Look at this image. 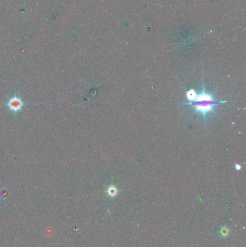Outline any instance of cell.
I'll list each match as a JSON object with an SVG mask.
<instances>
[{"mask_svg":"<svg viewBox=\"0 0 246 247\" xmlns=\"http://www.w3.org/2000/svg\"><path fill=\"white\" fill-rule=\"evenodd\" d=\"M10 107L13 110H17L19 109L21 106V103L20 102L19 100H11L10 102Z\"/></svg>","mask_w":246,"mask_h":247,"instance_id":"3","label":"cell"},{"mask_svg":"<svg viewBox=\"0 0 246 247\" xmlns=\"http://www.w3.org/2000/svg\"><path fill=\"white\" fill-rule=\"evenodd\" d=\"M196 96H197V93H196V90L194 89L189 90H188L186 92V98L189 100V103H191V102L194 101L196 99Z\"/></svg>","mask_w":246,"mask_h":247,"instance_id":"2","label":"cell"},{"mask_svg":"<svg viewBox=\"0 0 246 247\" xmlns=\"http://www.w3.org/2000/svg\"><path fill=\"white\" fill-rule=\"evenodd\" d=\"M226 101L223 100H214L210 93H207L205 91L204 84L203 83V88H202V93L201 94H197L196 97V99L191 103H182V105H187L190 106L192 108H194L196 112L201 113L204 116V120L205 127H206V117L207 114L211 112L214 113V107L216 105H218L220 103H225Z\"/></svg>","mask_w":246,"mask_h":247,"instance_id":"1","label":"cell"},{"mask_svg":"<svg viewBox=\"0 0 246 247\" xmlns=\"http://www.w3.org/2000/svg\"><path fill=\"white\" fill-rule=\"evenodd\" d=\"M235 169L238 170V171H239V170L241 169V166H240V165L236 164V165H235Z\"/></svg>","mask_w":246,"mask_h":247,"instance_id":"5","label":"cell"},{"mask_svg":"<svg viewBox=\"0 0 246 247\" xmlns=\"http://www.w3.org/2000/svg\"><path fill=\"white\" fill-rule=\"evenodd\" d=\"M107 194L111 196V197H114L117 194V189L114 186H111L107 189Z\"/></svg>","mask_w":246,"mask_h":247,"instance_id":"4","label":"cell"}]
</instances>
